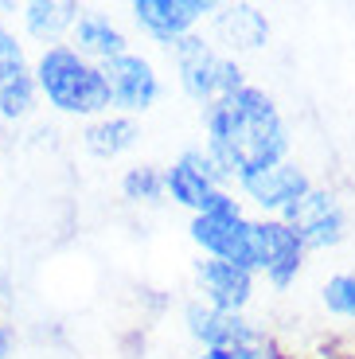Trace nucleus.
I'll return each instance as SVG.
<instances>
[{
    "instance_id": "obj_1",
    "label": "nucleus",
    "mask_w": 355,
    "mask_h": 359,
    "mask_svg": "<svg viewBox=\"0 0 355 359\" xmlns=\"http://www.w3.org/2000/svg\"><path fill=\"white\" fill-rule=\"evenodd\" d=\"M293 137L266 90L242 86L203 109V153L227 180L289 161Z\"/></svg>"
},
{
    "instance_id": "obj_2",
    "label": "nucleus",
    "mask_w": 355,
    "mask_h": 359,
    "mask_svg": "<svg viewBox=\"0 0 355 359\" xmlns=\"http://www.w3.org/2000/svg\"><path fill=\"white\" fill-rule=\"evenodd\" d=\"M39 98L67 117H106L109 114V86L98 63H90L71 43L43 47L32 67Z\"/></svg>"
},
{
    "instance_id": "obj_3",
    "label": "nucleus",
    "mask_w": 355,
    "mask_h": 359,
    "mask_svg": "<svg viewBox=\"0 0 355 359\" xmlns=\"http://www.w3.org/2000/svg\"><path fill=\"white\" fill-rule=\"evenodd\" d=\"M168 51H172V63H176L180 90H184L192 102H199L203 109L211 106V102H219V98H227V94H234V90L246 86L239 59L215 51V43L203 39L199 32L176 39Z\"/></svg>"
},
{
    "instance_id": "obj_4",
    "label": "nucleus",
    "mask_w": 355,
    "mask_h": 359,
    "mask_svg": "<svg viewBox=\"0 0 355 359\" xmlns=\"http://www.w3.org/2000/svg\"><path fill=\"white\" fill-rule=\"evenodd\" d=\"M187 234L203 250V258H219L257 273V219H246L239 199H227L207 215H192Z\"/></svg>"
},
{
    "instance_id": "obj_5",
    "label": "nucleus",
    "mask_w": 355,
    "mask_h": 359,
    "mask_svg": "<svg viewBox=\"0 0 355 359\" xmlns=\"http://www.w3.org/2000/svg\"><path fill=\"white\" fill-rule=\"evenodd\" d=\"M231 180L219 172V164L203 153V149H184L176 161L164 168V196H172V203L187 207L192 215H207L215 207H222L227 199H234L227 191Z\"/></svg>"
},
{
    "instance_id": "obj_6",
    "label": "nucleus",
    "mask_w": 355,
    "mask_h": 359,
    "mask_svg": "<svg viewBox=\"0 0 355 359\" xmlns=\"http://www.w3.org/2000/svg\"><path fill=\"white\" fill-rule=\"evenodd\" d=\"M281 223L293 226L304 250H332V246H340L347 238L344 203L336 199V191L316 188V184H312V188L304 191L289 211H285Z\"/></svg>"
},
{
    "instance_id": "obj_7",
    "label": "nucleus",
    "mask_w": 355,
    "mask_h": 359,
    "mask_svg": "<svg viewBox=\"0 0 355 359\" xmlns=\"http://www.w3.org/2000/svg\"><path fill=\"white\" fill-rule=\"evenodd\" d=\"M102 74H106V86H109V114H125V117L145 114L164 94L156 67L137 51H125L109 63H102Z\"/></svg>"
},
{
    "instance_id": "obj_8",
    "label": "nucleus",
    "mask_w": 355,
    "mask_h": 359,
    "mask_svg": "<svg viewBox=\"0 0 355 359\" xmlns=\"http://www.w3.org/2000/svg\"><path fill=\"white\" fill-rule=\"evenodd\" d=\"M234 184L242 188V196H246L250 203H257L266 211V219H281L285 211L312 188L309 172L297 161H281V164H274V168L250 172V176H239Z\"/></svg>"
},
{
    "instance_id": "obj_9",
    "label": "nucleus",
    "mask_w": 355,
    "mask_h": 359,
    "mask_svg": "<svg viewBox=\"0 0 355 359\" xmlns=\"http://www.w3.org/2000/svg\"><path fill=\"white\" fill-rule=\"evenodd\" d=\"M129 12H133L137 27L145 36L172 47L176 39L192 36L199 20H207L215 12V4L211 0H133Z\"/></svg>"
},
{
    "instance_id": "obj_10",
    "label": "nucleus",
    "mask_w": 355,
    "mask_h": 359,
    "mask_svg": "<svg viewBox=\"0 0 355 359\" xmlns=\"http://www.w3.org/2000/svg\"><path fill=\"white\" fill-rule=\"evenodd\" d=\"M304 246L293 226L281 219H257V273H266L274 289H289L304 266Z\"/></svg>"
},
{
    "instance_id": "obj_11",
    "label": "nucleus",
    "mask_w": 355,
    "mask_h": 359,
    "mask_svg": "<svg viewBox=\"0 0 355 359\" xmlns=\"http://www.w3.org/2000/svg\"><path fill=\"white\" fill-rule=\"evenodd\" d=\"M184 324H187V336L203 344V351H215V348L231 351L262 340V332L242 313H222V309H211L203 301H192L184 309Z\"/></svg>"
},
{
    "instance_id": "obj_12",
    "label": "nucleus",
    "mask_w": 355,
    "mask_h": 359,
    "mask_svg": "<svg viewBox=\"0 0 355 359\" xmlns=\"http://www.w3.org/2000/svg\"><path fill=\"white\" fill-rule=\"evenodd\" d=\"M196 285L203 293V305L222 309V313H242L254 297V273L250 269H239L231 262H219V258H196Z\"/></svg>"
},
{
    "instance_id": "obj_13",
    "label": "nucleus",
    "mask_w": 355,
    "mask_h": 359,
    "mask_svg": "<svg viewBox=\"0 0 355 359\" xmlns=\"http://www.w3.org/2000/svg\"><path fill=\"white\" fill-rule=\"evenodd\" d=\"M211 27L227 51H257L269 43V20L257 4H215Z\"/></svg>"
},
{
    "instance_id": "obj_14",
    "label": "nucleus",
    "mask_w": 355,
    "mask_h": 359,
    "mask_svg": "<svg viewBox=\"0 0 355 359\" xmlns=\"http://www.w3.org/2000/svg\"><path fill=\"white\" fill-rule=\"evenodd\" d=\"M71 47L82 59L102 67V63H109V59L129 51V39H125V32L114 24V16L82 8V16L74 20V27H71Z\"/></svg>"
},
{
    "instance_id": "obj_15",
    "label": "nucleus",
    "mask_w": 355,
    "mask_h": 359,
    "mask_svg": "<svg viewBox=\"0 0 355 359\" xmlns=\"http://www.w3.org/2000/svg\"><path fill=\"white\" fill-rule=\"evenodd\" d=\"M79 16H82V8L74 0H27L24 8H20L24 32L32 39H39L43 47H55L62 36H71V27Z\"/></svg>"
},
{
    "instance_id": "obj_16",
    "label": "nucleus",
    "mask_w": 355,
    "mask_h": 359,
    "mask_svg": "<svg viewBox=\"0 0 355 359\" xmlns=\"http://www.w3.org/2000/svg\"><path fill=\"white\" fill-rule=\"evenodd\" d=\"M137 141H141V126H137V117H125V114L94 117V121L82 129L86 153L98 156V161H117V156L129 153Z\"/></svg>"
},
{
    "instance_id": "obj_17",
    "label": "nucleus",
    "mask_w": 355,
    "mask_h": 359,
    "mask_svg": "<svg viewBox=\"0 0 355 359\" xmlns=\"http://www.w3.org/2000/svg\"><path fill=\"white\" fill-rule=\"evenodd\" d=\"M36 106H39V90H36L32 71L0 82V121L20 126V121H27V117L36 114Z\"/></svg>"
},
{
    "instance_id": "obj_18",
    "label": "nucleus",
    "mask_w": 355,
    "mask_h": 359,
    "mask_svg": "<svg viewBox=\"0 0 355 359\" xmlns=\"http://www.w3.org/2000/svg\"><path fill=\"white\" fill-rule=\"evenodd\" d=\"M121 196L129 203H160L164 199V172L156 164H137L121 176Z\"/></svg>"
},
{
    "instance_id": "obj_19",
    "label": "nucleus",
    "mask_w": 355,
    "mask_h": 359,
    "mask_svg": "<svg viewBox=\"0 0 355 359\" xmlns=\"http://www.w3.org/2000/svg\"><path fill=\"white\" fill-rule=\"evenodd\" d=\"M320 301L332 316H344V320H355V273H336V278L324 281L320 289Z\"/></svg>"
},
{
    "instance_id": "obj_20",
    "label": "nucleus",
    "mask_w": 355,
    "mask_h": 359,
    "mask_svg": "<svg viewBox=\"0 0 355 359\" xmlns=\"http://www.w3.org/2000/svg\"><path fill=\"white\" fill-rule=\"evenodd\" d=\"M16 74H27V51L16 32L0 20V82L16 79Z\"/></svg>"
},
{
    "instance_id": "obj_21",
    "label": "nucleus",
    "mask_w": 355,
    "mask_h": 359,
    "mask_svg": "<svg viewBox=\"0 0 355 359\" xmlns=\"http://www.w3.org/2000/svg\"><path fill=\"white\" fill-rule=\"evenodd\" d=\"M207 359H285L281 355V348H277L274 340H254V344H246V348H231V351H222V348H215V351H203Z\"/></svg>"
},
{
    "instance_id": "obj_22",
    "label": "nucleus",
    "mask_w": 355,
    "mask_h": 359,
    "mask_svg": "<svg viewBox=\"0 0 355 359\" xmlns=\"http://www.w3.org/2000/svg\"><path fill=\"white\" fill-rule=\"evenodd\" d=\"M16 351V332H12V324L0 320V359H8Z\"/></svg>"
},
{
    "instance_id": "obj_23",
    "label": "nucleus",
    "mask_w": 355,
    "mask_h": 359,
    "mask_svg": "<svg viewBox=\"0 0 355 359\" xmlns=\"http://www.w3.org/2000/svg\"><path fill=\"white\" fill-rule=\"evenodd\" d=\"M0 153H4V133H0Z\"/></svg>"
},
{
    "instance_id": "obj_24",
    "label": "nucleus",
    "mask_w": 355,
    "mask_h": 359,
    "mask_svg": "<svg viewBox=\"0 0 355 359\" xmlns=\"http://www.w3.org/2000/svg\"><path fill=\"white\" fill-rule=\"evenodd\" d=\"M196 359H207V355H196Z\"/></svg>"
}]
</instances>
